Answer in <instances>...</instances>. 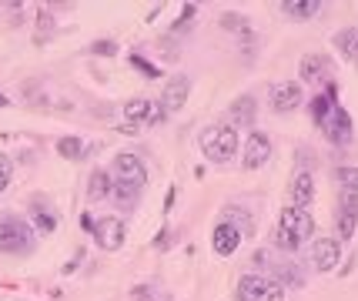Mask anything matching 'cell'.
Masks as SVG:
<instances>
[{
  "label": "cell",
  "instance_id": "obj_1",
  "mask_svg": "<svg viewBox=\"0 0 358 301\" xmlns=\"http://www.w3.org/2000/svg\"><path fill=\"white\" fill-rule=\"evenodd\" d=\"M315 234V221L312 214L302 211V207H284L282 218H278V227H275V245L282 248L284 255L298 251L302 241H308Z\"/></svg>",
  "mask_w": 358,
  "mask_h": 301
},
{
  "label": "cell",
  "instance_id": "obj_2",
  "mask_svg": "<svg viewBox=\"0 0 358 301\" xmlns=\"http://www.w3.org/2000/svg\"><path fill=\"white\" fill-rule=\"evenodd\" d=\"M238 148H241V141H238V131L231 124H214L201 134V150L211 164H228Z\"/></svg>",
  "mask_w": 358,
  "mask_h": 301
},
{
  "label": "cell",
  "instance_id": "obj_3",
  "mask_svg": "<svg viewBox=\"0 0 358 301\" xmlns=\"http://www.w3.org/2000/svg\"><path fill=\"white\" fill-rule=\"evenodd\" d=\"M0 251L3 255L34 251V225H27L20 214H0Z\"/></svg>",
  "mask_w": 358,
  "mask_h": 301
},
{
  "label": "cell",
  "instance_id": "obj_4",
  "mask_svg": "<svg viewBox=\"0 0 358 301\" xmlns=\"http://www.w3.org/2000/svg\"><path fill=\"white\" fill-rule=\"evenodd\" d=\"M117 184H128V188H144L148 184V168H144V161L131 154V150H121L117 157H114V174H111Z\"/></svg>",
  "mask_w": 358,
  "mask_h": 301
},
{
  "label": "cell",
  "instance_id": "obj_5",
  "mask_svg": "<svg viewBox=\"0 0 358 301\" xmlns=\"http://www.w3.org/2000/svg\"><path fill=\"white\" fill-rule=\"evenodd\" d=\"M238 301H284V288L262 275H245L238 282Z\"/></svg>",
  "mask_w": 358,
  "mask_h": 301
},
{
  "label": "cell",
  "instance_id": "obj_6",
  "mask_svg": "<svg viewBox=\"0 0 358 301\" xmlns=\"http://www.w3.org/2000/svg\"><path fill=\"white\" fill-rule=\"evenodd\" d=\"M302 84L298 80H282V84H271V91H268V104H271V111L278 114H288V111H298L302 108Z\"/></svg>",
  "mask_w": 358,
  "mask_h": 301
},
{
  "label": "cell",
  "instance_id": "obj_7",
  "mask_svg": "<svg viewBox=\"0 0 358 301\" xmlns=\"http://www.w3.org/2000/svg\"><path fill=\"white\" fill-rule=\"evenodd\" d=\"M321 134H325L335 148H345V144L352 141V117H348V111H345V108H335V111L321 121Z\"/></svg>",
  "mask_w": 358,
  "mask_h": 301
},
{
  "label": "cell",
  "instance_id": "obj_8",
  "mask_svg": "<svg viewBox=\"0 0 358 301\" xmlns=\"http://www.w3.org/2000/svg\"><path fill=\"white\" fill-rule=\"evenodd\" d=\"M124 238H128V227H124L121 218H101V221H94L97 248H104V251H117V248L124 245Z\"/></svg>",
  "mask_w": 358,
  "mask_h": 301
},
{
  "label": "cell",
  "instance_id": "obj_9",
  "mask_svg": "<svg viewBox=\"0 0 358 301\" xmlns=\"http://www.w3.org/2000/svg\"><path fill=\"white\" fill-rule=\"evenodd\" d=\"M271 157V137L264 131H251L245 141V154H241V161H245L248 171H258Z\"/></svg>",
  "mask_w": 358,
  "mask_h": 301
},
{
  "label": "cell",
  "instance_id": "obj_10",
  "mask_svg": "<svg viewBox=\"0 0 358 301\" xmlns=\"http://www.w3.org/2000/svg\"><path fill=\"white\" fill-rule=\"evenodd\" d=\"M341 261V245L335 238H318L315 245H312V264H315V271H335Z\"/></svg>",
  "mask_w": 358,
  "mask_h": 301
},
{
  "label": "cell",
  "instance_id": "obj_11",
  "mask_svg": "<svg viewBox=\"0 0 358 301\" xmlns=\"http://www.w3.org/2000/svg\"><path fill=\"white\" fill-rule=\"evenodd\" d=\"M358 225V191H341V201H339V234L341 241H348L355 234Z\"/></svg>",
  "mask_w": 358,
  "mask_h": 301
},
{
  "label": "cell",
  "instance_id": "obj_12",
  "mask_svg": "<svg viewBox=\"0 0 358 301\" xmlns=\"http://www.w3.org/2000/svg\"><path fill=\"white\" fill-rule=\"evenodd\" d=\"M238 245H241V234H238V227L228 225V221L214 225V231H211V248H214V255L228 258V255H235V251H238Z\"/></svg>",
  "mask_w": 358,
  "mask_h": 301
},
{
  "label": "cell",
  "instance_id": "obj_13",
  "mask_svg": "<svg viewBox=\"0 0 358 301\" xmlns=\"http://www.w3.org/2000/svg\"><path fill=\"white\" fill-rule=\"evenodd\" d=\"M31 218H34V227H37L40 234H54L57 231V211L47 205L44 194H34V198H31Z\"/></svg>",
  "mask_w": 358,
  "mask_h": 301
},
{
  "label": "cell",
  "instance_id": "obj_14",
  "mask_svg": "<svg viewBox=\"0 0 358 301\" xmlns=\"http://www.w3.org/2000/svg\"><path fill=\"white\" fill-rule=\"evenodd\" d=\"M188 91H191V80L185 74H178V77H171L168 80V87H164V97H161V108L164 111H181L185 108V101H188Z\"/></svg>",
  "mask_w": 358,
  "mask_h": 301
},
{
  "label": "cell",
  "instance_id": "obj_15",
  "mask_svg": "<svg viewBox=\"0 0 358 301\" xmlns=\"http://www.w3.org/2000/svg\"><path fill=\"white\" fill-rule=\"evenodd\" d=\"M255 114H258V101L251 94H241L231 104V111H228L231 128H235V131H238V128H251V124H255Z\"/></svg>",
  "mask_w": 358,
  "mask_h": 301
},
{
  "label": "cell",
  "instance_id": "obj_16",
  "mask_svg": "<svg viewBox=\"0 0 358 301\" xmlns=\"http://www.w3.org/2000/svg\"><path fill=\"white\" fill-rule=\"evenodd\" d=\"M291 207H302L308 211V205L315 201V178H312V171H298L295 174V181H291Z\"/></svg>",
  "mask_w": 358,
  "mask_h": 301
},
{
  "label": "cell",
  "instance_id": "obj_17",
  "mask_svg": "<svg viewBox=\"0 0 358 301\" xmlns=\"http://www.w3.org/2000/svg\"><path fill=\"white\" fill-rule=\"evenodd\" d=\"M328 57L325 54H305L302 64H298V74H302V80H308V84H318V80H325L328 77Z\"/></svg>",
  "mask_w": 358,
  "mask_h": 301
},
{
  "label": "cell",
  "instance_id": "obj_18",
  "mask_svg": "<svg viewBox=\"0 0 358 301\" xmlns=\"http://www.w3.org/2000/svg\"><path fill=\"white\" fill-rule=\"evenodd\" d=\"M335 108H339V91H335V84H328L321 94L312 97V121H315V124L321 128V121L335 111Z\"/></svg>",
  "mask_w": 358,
  "mask_h": 301
},
{
  "label": "cell",
  "instance_id": "obj_19",
  "mask_svg": "<svg viewBox=\"0 0 358 301\" xmlns=\"http://www.w3.org/2000/svg\"><path fill=\"white\" fill-rule=\"evenodd\" d=\"M335 47H339V54L348 60V64H355L358 67V27H345L335 34Z\"/></svg>",
  "mask_w": 358,
  "mask_h": 301
},
{
  "label": "cell",
  "instance_id": "obj_20",
  "mask_svg": "<svg viewBox=\"0 0 358 301\" xmlns=\"http://www.w3.org/2000/svg\"><path fill=\"white\" fill-rule=\"evenodd\" d=\"M282 10L291 20H308V17H315V14L321 10V3L318 0H284Z\"/></svg>",
  "mask_w": 358,
  "mask_h": 301
},
{
  "label": "cell",
  "instance_id": "obj_21",
  "mask_svg": "<svg viewBox=\"0 0 358 301\" xmlns=\"http://www.w3.org/2000/svg\"><path fill=\"white\" fill-rule=\"evenodd\" d=\"M111 188H114V178L108 171L97 168L94 174H91V181H87V198H91V201H101V198L111 194Z\"/></svg>",
  "mask_w": 358,
  "mask_h": 301
},
{
  "label": "cell",
  "instance_id": "obj_22",
  "mask_svg": "<svg viewBox=\"0 0 358 301\" xmlns=\"http://www.w3.org/2000/svg\"><path fill=\"white\" fill-rule=\"evenodd\" d=\"M271 282H278L282 288H284V284H291V288H302L305 275L291 261H282V264H275V278H271Z\"/></svg>",
  "mask_w": 358,
  "mask_h": 301
},
{
  "label": "cell",
  "instance_id": "obj_23",
  "mask_svg": "<svg viewBox=\"0 0 358 301\" xmlns=\"http://www.w3.org/2000/svg\"><path fill=\"white\" fill-rule=\"evenodd\" d=\"M225 218H228V225H235L238 227V234L245 238V234H255V221H251V214H248L245 207H225Z\"/></svg>",
  "mask_w": 358,
  "mask_h": 301
},
{
  "label": "cell",
  "instance_id": "obj_24",
  "mask_svg": "<svg viewBox=\"0 0 358 301\" xmlns=\"http://www.w3.org/2000/svg\"><path fill=\"white\" fill-rule=\"evenodd\" d=\"M57 154L67 157V161H80V157L87 154V148H84L80 137H60V141H57Z\"/></svg>",
  "mask_w": 358,
  "mask_h": 301
},
{
  "label": "cell",
  "instance_id": "obj_25",
  "mask_svg": "<svg viewBox=\"0 0 358 301\" xmlns=\"http://www.w3.org/2000/svg\"><path fill=\"white\" fill-rule=\"evenodd\" d=\"M148 111H151V101H144V97H137V101H128L124 104V117L137 124V121H148Z\"/></svg>",
  "mask_w": 358,
  "mask_h": 301
},
{
  "label": "cell",
  "instance_id": "obj_26",
  "mask_svg": "<svg viewBox=\"0 0 358 301\" xmlns=\"http://www.w3.org/2000/svg\"><path fill=\"white\" fill-rule=\"evenodd\" d=\"M111 194L117 198V205H121V207H134V205H137V188H128V184H117V181H114Z\"/></svg>",
  "mask_w": 358,
  "mask_h": 301
},
{
  "label": "cell",
  "instance_id": "obj_27",
  "mask_svg": "<svg viewBox=\"0 0 358 301\" xmlns=\"http://www.w3.org/2000/svg\"><path fill=\"white\" fill-rule=\"evenodd\" d=\"M335 181H339L341 191H358V168H339Z\"/></svg>",
  "mask_w": 358,
  "mask_h": 301
},
{
  "label": "cell",
  "instance_id": "obj_28",
  "mask_svg": "<svg viewBox=\"0 0 358 301\" xmlns=\"http://www.w3.org/2000/svg\"><path fill=\"white\" fill-rule=\"evenodd\" d=\"M51 34H54V17H51L47 10H40L37 14V44H44Z\"/></svg>",
  "mask_w": 358,
  "mask_h": 301
},
{
  "label": "cell",
  "instance_id": "obj_29",
  "mask_svg": "<svg viewBox=\"0 0 358 301\" xmlns=\"http://www.w3.org/2000/svg\"><path fill=\"white\" fill-rule=\"evenodd\" d=\"M131 64H134V67H137V71H141L144 77H161V67H154L151 60H144L141 54H131Z\"/></svg>",
  "mask_w": 358,
  "mask_h": 301
},
{
  "label": "cell",
  "instance_id": "obj_30",
  "mask_svg": "<svg viewBox=\"0 0 358 301\" xmlns=\"http://www.w3.org/2000/svg\"><path fill=\"white\" fill-rule=\"evenodd\" d=\"M154 282H144V284H137V288H131V301H154Z\"/></svg>",
  "mask_w": 358,
  "mask_h": 301
},
{
  "label": "cell",
  "instance_id": "obj_31",
  "mask_svg": "<svg viewBox=\"0 0 358 301\" xmlns=\"http://www.w3.org/2000/svg\"><path fill=\"white\" fill-rule=\"evenodd\" d=\"M10 174H14L10 157H7V154H0V194H3V191H7V184H10Z\"/></svg>",
  "mask_w": 358,
  "mask_h": 301
},
{
  "label": "cell",
  "instance_id": "obj_32",
  "mask_svg": "<svg viewBox=\"0 0 358 301\" xmlns=\"http://www.w3.org/2000/svg\"><path fill=\"white\" fill-rule=\"evenodd\" d=\"M91 54L94 57H114L117 54V44H114V40H97V44H91Z\"/></svg>",
  "mask_w": 358,
  "mask_h": 301
},
{
  "label": "cell",
  "instance_id": "obj_33",
  "mask_svg": "<svg viewBox=\"0 0 358 301\" xmlns=\"http://www.w3.org/2000/svg\"><path fill=\"white\" fill-rule=\"evenodd\" d=\"M221 24H225L228 31H248V24H245V17H241V14H225V17H221Z\"/></svg>",
  "mask_w": 358,
  "mask_h": 301
},
{
  "label": "cell",
  "instance_id": "obj_34",
  "mask_svg": "<svg viewBox=\"0 0 358 301\" xmlns=\"http://www.w3.org/2000/svg\"><path fill=\"white\" fill-rule=\"evenodd\" d=\"M164 117H168V111L161 108V101L151 104V111H148V124H164Z\"/></svg>",
  "mask_w": 358,
  "mask_h": 301
},
{
  "label": "cell",
  "instance_id": "obj_35",
  "mask_svg": "<svg viewBox=\"0 0 358 301\" xmlns=\"http://www.w3.org/2000/svg\"><path fill=\"white\" fill-rule=\"evenodd\" d=\"M191 17H194V3H185V14L174 20V27H171V31H181V27H185V24H188Z\"/></svg>",
  "mask_w": 358,
  "mask_h": 301
},
{
  "label": "cell",
  "instance_id": "obj_36",
  "mask_svg": "<svg viewBox=\"0 0 358 301\" xmlns=\"http://www.w3.org/2000/svg\"><path fill=\"white\" fill-rule=\"evenodd\" d=\"M80 225H84V231H91V234H94V218H91V214H87V211H84V214H80Z\"/></svg>",
  "mask_w": 358,
  "mask_h": 301
},
{
  "label": "cell",
  "instance_id": "obj_37",
  "mask_svg": "<svg viewBox=\"0 0 358 301\" xmlns=\"http://www.w3.org/2000/svg\"><path fill=\"white\" fill-rule=\"evenodd\" d=\"M174 207V188H168V201H164V211H171Z\"/></svg>",
  "mask_w": 358,
  "mask_h": 301
},
{
  "label": "cell",
  "instance_id": "obj_38",
  "mask_svg": "<svg viewBox=\"0 0 358 301\" xmlns=\"http://www.w3.org/2000/svg\"><path fill=\"white\" fill-rule=\"evenodd\" d=\"M7 104H10V97H7V94H0V108H7Z\"/></svg>",
  "mask_w": 358,
  "mask_h": 301
}]
</instances>
